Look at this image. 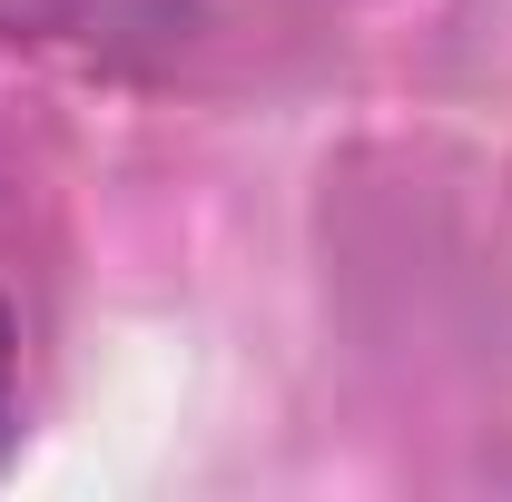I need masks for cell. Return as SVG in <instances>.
Wrapping results in <instances>:
<instances>
[{
	"instance_id": "obj_1",
	"label": "cell",
	"mask_w": 512,
	"mask_h": 502,
	"mask_svg": "<svg viewBox=\"0 0 512 502\" xmlns=\"http://www.w3.org/2000/svg\"><path fill=\"white\" fill-rule=\"evenodd\" d=\"M10 404H20V345H10V315H0V434H10Z\"/></svg>"
}]
</instances>
